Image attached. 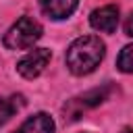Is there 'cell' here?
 Segmentation results:
<instances>
[{"label":"cell","instance_id":"6","mask_svg":"<svg viewBox=\"0 0 133 133\" xmlns=\"http://www.w3.org/2000/svg\"><path fill=\"white\" fill-rule=\"evenodd\" d=\"M77 4H79V0H39L42 12L54 21H60V19H66L69 15H73Z\"/></svg>","mask_w":133,"mask_h":133},{"label":"cell","instance_id":"1","mask_svg":"<svg viewBox=\"0 0 133 133\" xmlns=\"http://www.w3.org/2000/svg\"><path fill=\"white\" fill-rule=\"evenodd\" d=\"M106 46L98 35H81L69 46L64 60L73 75H87L102 62Z\"/></svg>","mask_w":133,"mask_h":133},{"label":"cell","instance_id":"8","mask_svg":"<svg viewBox=\"0 0 133 133\" xmlns=\"http://www.w3.org/2000/svg\"><path fill=\"white\" fill-rule=\"evenodd\" d=\"M23 106H25V98L23 96L0 98V125H4L6 121H10V116L15 112H19Z\"/></svg>","mask_w":133,"mask_h":133},{"label":"cell","instance_id":"4","mask_svg":"<svg viewBox=\"0 0 133 133\" xmlns=\"http://www.w3.org/2000/svg\"><path fill=\"white\" fill-rule=\"evenodd\" d=\"M52 52L48 48H35L31 52H27L19 62H17V71L19 75H23L25 79H35L50 62Z\"/></svg>","mask_w":133,"mask_h":133},{"label":"cell","instance_id":"3","mask_svg":"<svg viewBox=\"0 0 133 133\" xmlns=\"http://www.w3.org/2000/svg\"><path fill=\"white\" fill-rule=\"evenodd\" d=\"M108 94H110V87H108V85L98 87V89H91V91H85L83 96L73 98V100L64 106V114H66L71 121H77L85 110H89V108L98 106L100 102H104V100L108 98Z\"/></svg>","mask_w":133,"mask_h":133},{"label":"cell","instance_id":"9","mask_svg":"<svg viewBox=\"0 0 133 133\" xmlns=\"http://www.w3.org/2000/svg\"><path fill=\"white\" fill-rule=\"evenodd\" d=\"M116 66L123 73H133V44L125 46L116 58Z\"/></svg>","mask_w":133,"mask_h":133},{"label":"cell","instance_id":"7","mask_svg":"<svg viewBox=\"0 0 133 133\" xmlns=\"http://www.w3.org/2000/svg\"><path fill=\"white\" fill-rule=\"evenodd\" d=\"M12 133H54V121L52 116H48L46 112H39V114H33L29 116L17 131Z\"/></svg>","mask_w":133,"mask_h":133},{"label":"cell","instance_id":"11","mask_svg":"<svg viewBox=\"0 0 133 133\" xmlns=\"http://www.w3.org/2000/svg\"><path fill=\"white\" fill-rule=\"evenodd\" d=\"M123 133H133V129H123Z\"/></svg>","mask_w":133,"mask_h":133},{"label":"cell","instance_id":"10","mask_svg":"<svg viewBox=\"0 0 133 133\" xmlns=\"http://www.w3.org/2000/svg\"><path fill=\"white\" fill-rule=\"evenodd\" d=\"M125 33L129 35V37H133V12L127 17V21H125Z\"/></svg>","mask_w":133,"mask_h":133},{"label":"cell","instance_id":"2","mask_svg":"<svg viewBox=\"0 0 133 133\" xmlns=\"http://www.w3.org/2000/svg\"><path fill=\"white\" fill-rule=\"evenodd\" d=\"M44 29L42 25L31 19V17H21L6 33H4V46L8 50H25V48H31L39 37H42Z\"/></svg>","mask_w":133,"mask_h":133},{"label":"cell","instance_id":"5","mask_svg":"<svg viewBox=\"0 0 133 133\" xmlns=\"http://www.w3.org/2000/svg\"><path fill=\"white\" fill-rule=\"evenodd\" d=\"M89 25L102 33H112L118 25V8L108 4V6H102V8H96L91 15H89Z\"/></svg>","mask_w":133,"mask_h":133}]
</instances>
